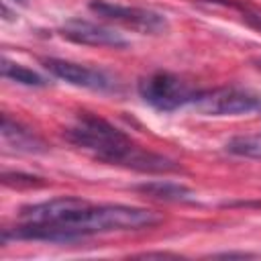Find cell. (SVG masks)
<instances>
[{
	"mask_svg": "<svg viewBox=\"0 0 261 261\" xmlns=\"http://www.w3.org/2000/svg\"><path fill=\"white\" fill-rule=\"evenodd\" d=\"M214 257H241V259H245V257H255V253H247V251H224V253H214Z\"/></svg>",
	"mask_w": 261,
	"mask_h": 261,
	"instance_id": "15",
	"label": "cell"
},
{
	"mask_svg": "<svg viewBox=\"0 0 261 261\" xmlns=\"http://www.w3.org/2000/svg\"><path fill=\"white\" fill-rule=\"evenodd\" d=\"M86 204H88V200L77 198V196H59V198H51L45 202L22 206L18 212V218H20V222H29V224H59L73 210H77Z\"/></svg>",
	"mask_w": 261,
	"mask_h": 261,
	"instance_id": "7",
	"label": "cell"
},
{
	"mask_svg": "<svg viewBox=\"0 0 261 261\" xmlns=\"http://www.w3.org/2000/svg\"><path fill=\"white\" fill-rule=\"evenodd\" d=\"M208 4L210 6L214 4V6H224V8H230V10H237L245 24H249L251 29L261 33V8L249 6V4H243V2H234V0H208Z\"/></svg>",
	"mask_w": 261,
	"mask_h": 261,
	"instance_id": "11",
	"label": "cell"
},
{
	"mask_svg": "<svg viewBox=\"0 0 261 261\" xmlns=\"http://www.w3.org/2000/svg\"><path fill=\"white\" fill-rule=\"evenodd\" d=\"M63 137L71 145L92 153L98 161H104L110 165H120V167L143 171V173L181 171L179 163H175L173 159L143 149L126 133L116 128L112 122L90 112H82L73 120V124H69L63 130Z\"/></svg>",
	"mask_w": 261,
	"mask_h": 261,
	"instance_id": "1",
	"label": "cell"
},
{
	"mask_svg": "<svg viewBox=\"0 0 261 261\" xmlns=\"http://www.w3.org/2000/svg\"><path fill=\"white\" fill-rule=\"evenodd\" d=\"M0 69H2V77H4V80H10V82H14V84L29 86V88H45V86H47V80H45L41 73L29 69V67H24V65H20V63H16V61H10L8 57L2 59Z\"/></svg>",
	"mask_w": 261,
	"mask_h": 261,
	"instance_id": "10",
	"label": "cell"
},
{
	"mask_svg": "<svg viewBox=\"0 0 261 261\" xmlns=\"http://www.w3.org/2000/svg\"><path fill=\"white\" fill-rule=\"evenodd\" d=\"M224 149L239 157L261 159V137H234L226 143Z\"/></svg>",
	"mask_w": 261,
	"mask_h": 261,
	"instance_id": "12",
	"label": "cell"
},
{
	"mask_svg": "<svg viewBox=\"0 0 261 261\" xmlns=\"http://www.w3.org/2000/svg\"><path fill=\"white\" fill-rule=\"evenodd\" d=\"M222 206H230V208H234V206H239V208H259L261 210V200H243V202H226V204H222Z\"/></svg>",
	"mask_w": 261,
	"mask_h": 261,
	"instance_id": "14",
	"label": "cell"
},
{
	"mask_svg": "<svg viewBox=\"0 0 261 261\" xmlns=\"http://www.w3.org/2000/svg\"><path fill=\"white\" fill-rule=\"evenodd\" d=\"M0 135L6 147H12L16 153H45L47 151V143L35 135L31 128L22 126L20 122L12 120L8 114L2 116V126H0Z\"/></svg>",
	"mask_w": 261,
	"mask_h": 261,
	"instance_id": "8",
	"label": "cell"
},
{
	"mask_svg": "<svg viewBox=\"0 0 261 261\" xmlns=\"http://www.w3.org/2000/svg\"><path fill=\"white\" fill-rule=\"evenodd\" d=\"M90 10L98 14L104 20L118 22L130 31H137L141 35H163L169 29L167 18L161 12H155L151 8H141V6H124L108 0H92Z\"/></svg>",
	"mask_w": 261,
	"mask_h": 261,
	"instance_id": "3",
	"label": "cell"
},
{
	"mask_svg": "<svg viewBox=\"0 0 261 261\" xmlns=\"http://www.w3.org/2000/svg\"><path fill=\"white\" fill-rule=\"evenodd\" d=\"M14 2H18V4H24V2H27V0H14Z\"/></svg>",
	"mask_w": 261,
	"mask_h": 261,
	"instance_id": "17",
	"label": "cell"
},
{
	"mask_svg": "<svg viewBox=\"0 0 261 261\" xmlns=\"http://www.w3.org/2000/svg\"><path fill=\"white\" fill-rule=\"evenodd\" d=\"M137 192L155 198V200H163V202H194L196 194L184 186V184H175V181H145L135 186Z\"/></svg>",
	"mask_w": 261,
	"mask_h": 261,
	"instance_id": "9",
	"label": "cell"
},
{
	"mask_svg": "<svg viewBox=\"0 0 261 261\" xmlns=\"http://www.w3.org/2000/svg\"><path fill=\"white\" fill-rule=\"evenodd\" d=\"M2 181L6 186H14V188H39V186H45L43 177H37V175H31V173H20V171H4L2 173Z\"/></svg>",
	"mask_w": 261,
	"mask_h": 261,
	"instance_id": "13",
	"label": "cell"
},
{
	"mask_svg": "<svg viewBox=\"0 0 261 261\" xmlns=\"http://www.w3.org/2000/svg\"><path fill=\"white\" fill-rule=\"evenodd\" d=\"M253 63H255V67H259V69H261V57H255V59H253Z\"/></svg>",
	"mask_w": 261,
	"mask_h": 261,
	"instance_id": "16",
	"label": "cell"
},
{
	"mask_svg": "<svg viewBox=\"0 0 261 261\" xmlns=\"http://www.w3.org/2000/svg\"><path fill=\"white\" fill-rule=\"evenodd\" d=\"M139 96L153 108L161 112L177 110L190 102H196L202 90L192 86L188 80L171 71H153L139 80Z\"/></svg>",
	"mask_w": 261,
	"mask_h": 261,
	"instance_id": "2",
	"label": "cell"
},
{
	"mask_svg": "<svg viewBox=\"0 0 261 261\" xmlns=\"http://www.w3.org/2000/svg\"><path fill=\"white\" fill-rule=\"evenodd\" d=\"M41 63L51 75L71 86L94 90V92H116L118 90V82L104 69L88 67L84 63H75V61L59 59V57H41Z\"/></svg>",
	"mask_w": 261,
	"mask_h": 261,
	"instance_id": "5",
	"label": "cell"
},
{
	"mask_svg": "<svg viewBox=\"0 0 261 261\" xmlns=\"http://www.w3.org/2000/svg\"><path fill=\"white\" fill-rule=\"evenodd\" d=\"M61 37L77 43V45H90V47H108V49H124L128 45V41L102 24L90 22V20H82V18H69L61 29H59Z\"/></svg>",
	"mask_w": 261,
	"mask_h": 261,
	"instance_id": "6",
	"label": "cell"
},
{
	"mask_svg": "<svg viewBox=\"0 0 261 261\" xmlns=\"http://www.w3.org/2000/svg\"><path fill=\"white\" fill-rule=\"evenodd\" d=\"M194 104L200 112L208 116H239L261 110V94L249 88L228 86L216 90H202Z\"/></svg>",
	"mask_w": 261,
	"mask_h": 261,
	"instance_id": "4",
	"label": "cell"
}]
</instances>
